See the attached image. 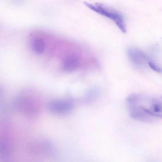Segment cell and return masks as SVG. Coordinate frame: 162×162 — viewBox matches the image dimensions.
I'll use <instances>...</instances> for the list:
<instances>
[{
  "instance_id": "cell-1",
  "label": "cell",
  "mask_w": 162,
  "mask_h": 162,
  "mask_svg": "<svg viewBox=\"0 0 162 162\" xmlns=\"http://www.w3.org/2000/svg\"><path fill=\"white\" fill-rule=\"evenodd\" d=\"M14 105L19 113L31 117L37 116L41 108V103L39 100L29 96H20L14 100Z\"/></svg>"
},
{
  "instance_id": "cell-2",
  "label": "cell",
  "mask_w": 162,
  "mask_h": 162,
  "mask_svg": "<svg viewBox=\"0 0 162 162\" xmlns=\"http://www.w3.org/2000/svg\"><path fill=\"white\" fill-rule=\"evenodd\" d=\"M28 150L31 155L38 157L54 158L58 155L53 143L46 139L36 140L30 143Z\"/></svg>"
},
{
  "instance_id": "cell-3",
  "label": "cell",
  "mask_w": 162,
  "mask_h": 162,
  "mask_svg": "<svg viewBox=\"0 0 162 162\" xmlns=\"http://www.w3.org/2000/svg\"><path fill=\"white\" fill-rule=\"evenodd\" d=\"M83 3L90 9L113 21L123 32H126L123 15L114 8L98 3H96L95 6L86 2Z\"/></svg>"
},
{
  "instance_id": "cell-4",
  "label": "cell",
  "mask_w": 162,
  "mask_h": 162,
  "mask_svg": "<svg viewBox=\"0 0 162 162\" xmlns=\"http://www.w3.org/2000/svg\"><path fill=\"white\" fill-rule=\"evenodd\" d=\"M47 107L51 113L58 115L69 114L75 108V106L72 101L63 100H51L48 103Z\"/></svg>"
},
{
  "instance_id": "cell-5",
  "label": "cell",
  "mask_w": 162,
  "mask_h": 162,
  "mask_svg": "<svg viewBox=\"0 0 162 162\" xmlns=\"http://www.w3.org/2000/svg\"><path fill=\"white\" fill-rule=\"evenodd\" d=\"M130 117L139 121L148 123L156 121L153 116L147 114L140 108L138 104L127 106Z\"/></svg>"
},
{
  "instance_id": "cell-6",
  "label": "cell",
  "mask_w": 162,
  "mask_h": 162,
  "mask_svg": "<svg viewBox=\"0 0 162 162\" xmlns=\"http://www.w3.org/2000/svg\"><path fill=\"white\" fill-rule=\"evenodd\" d=\"M80 63V59L78 56L75 54L71 55L65 59L63 67L66 71L72 72L78 69Z\"/></svg>"
},
{
  "instance_id": "cell-7",
  "label": "cell",
  "mask_w": 162,
  "mask_h": 162,
  "mask_svg": "<svg viewBox=\"0 0 162 162\" xmlns=\"http://www.w3.org/2000/svg\"><path fill=\"white\" fill-rule=\"evenodd\" d=\"M9 143L5 141L1 142L0 145V157L2 159L10 157L12 153V147Z\"/></svg>"
},
{
  "instance_id": "cell-8",
  "label": "cell",
  "mask_w": 162,
  "mask_h": 162,
  "mask_svg": "<svg viewBox=\"0 0 162 162\" xmlns=\"http://www.w3.org/2000/svg\"><path fill=\"white\" fill-rule=\"evenodd\" d=\"M45 44L43 41L40 38H37L33 42L32 48L33 50L38 54H41L45 50Z\"/></svg>"
},
{
  "instance_id": "cell-9",
  "label": "cell",
  "mask_w": 162,
  "mask_h": 162,
  "mask_svg": "<svg viewBox=\"0 0 162 162\" xmlns=\"http://www.w3.org/2000/svg\"><path fill=\"white\" fill-rule=\"evenodd\" d=\"M152 107L155 113H162V103L158 100L153 99L152 101Z\"/></svg>"
},
{
  "instance_id": "cell-10",
  "label": "cell",
  "mask_w": 162,
  "mask_h": 162,
  "mask_svg": "<svg viewBox=\"0 0 162 162\" xmlns=\"http://www.w3.org/2000/svg\"><path fill=\"white\" fill-rule=\"evenodd\" d=\"M139 106L140 108L143 111H144L145 113H146L147 114L150 115L151 116L156 117L162 119V114L154 113V112L151 111L150 110L144 108V107H142L141 106Z\"/></svg>"
},
{
  "instance_id": "cell-11",
  "label": "cell",
  "mask_w": 162,
  "mask_h": 162,
  "mask_svg": "<svg viewBox=\"0 0 162 162\" xmlns=\"http://www.w3.org/2000/svg\"><path fill=\"white\" fill-rule=\"evenodd\" d=\"M149 65L150 68L153 70L157 72H160L161 70L160 68L154 64L152 62H149Z\"/></svg>"
},
{
  "instance_id": "cell-12",
  "label": "cell",
  "mask_w": 162,
  "mask_h": 162,
  "mask_svg": "<svg viewBox=\"0 0 162 162\" xmlns=\"http://www.w3.org/2000/svg\"><path fill=\"white\" fill-rule=\"evenodd\" d=\"M161 98H162V97H161Z\"/></svg>"
}]
</instances>
